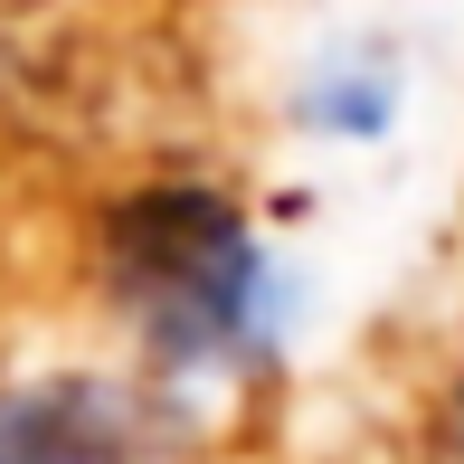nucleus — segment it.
Instances as JSON below:
<instances>
[{
	"mask_svg": "<svg viewBox=\"0 0 464 464\" xmlns=\"http://www.w3.org/2000/svg\"><path fill=\"white\" fill-rule=\"evenodd\" d=\"M104 285L171 370H218L266 342V256L246 237L237 199L199 180H161L114 208Z\"/></svg>",
	"mask_w": 464,
	"mask_h": 464,
	"instance_id": "1",
	"label": "nucleus"
},
{
	"mask_svg": "<svg viewBox=\"0 0 464 464\" xmlns=\"http://www.w3.org/2000/svg\"><path fill=\"white\" fill-rule=\"evenodd\" d=\"M142 408L104 379H48L0 389V464H133Z\"/></svg>",
	"mask_w": 464,
	"mask_h": 464,
	"instance_id": "2",
	"label": "nucleus"
},
{
	"mask_svg": "<svg viewBox=\"0 0 464 464\" xmlns=\"http://www.w3.org/2000/svg\"><path fill=\"white\" fill-rule=\"evenodd\" d=\"M313 123H332V133H379V123H389V86H370V76L323 86L313 95Z\"/></svg>",
	"mask_w": 464,
	"mask_h": 464,
	"instance_id": "3",
	"label": "nucleus"
},
{
	"mask_svg": "<svg viewBox=\"0 0 464 464\" xmlns=\"http://www.w3.org/2000/svg\"><path fill=\"white\" fill-rule=\"evenodd\" d=\"M436 464H464V370H455V398H446V427H436Z\"/></svg>",
	"mask_w": 464,
	"mask_h": 464,
	"instance_id": "4",
	"label": "nucleus"
}]
</instances>
